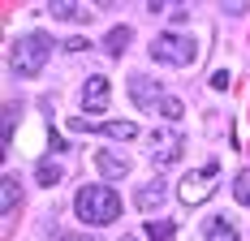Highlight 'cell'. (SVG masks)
Here are the masks:
<instances>
[{"label": "cell", "mask_w": 250, "mask_h": 241, "mask_svg": "<svg viewBox=\"0 0 250 241\" xmlns=\"http://www.w3.org/2000/svg\"><path fill=\"white\" fill-rule=\"evenodd\" d=\"M181 151H186V138H181V129H177V125H164V129H155V134H151V164L168 168V164L181 160Z\"/></svg>", "instance_id": "4"}, {"label": "cell", "mask_w": 250, "mask_h": 241, "mask_svg": "<svg viewBox=\"0 0 250 241\" xmlns=\"http://www.w3.org/2000/svg\"><path fill=\"white\" fill-rule=\"evenodd\" d=\"M151 60L173 65V69H186V65H194V60H199V43H194L190 35L164 30V35H155V39H151Z\"/></svg>", "instance_id": "3"}, {"label": "cell", "mask_w": 250, "mask_h": 241, "mask_svg": "<svg viewBox=\"0 0 250 241\" xmlns=\"http://www.w3.org/2000/svg\"><path fill=\"white\" fill-rule=\"evenodd\" d=\"M108 99H112L108 78H104V73H91V78H86V86H82V108H86V112H104V108H108Z\"/></svg>", "instance_id": "7"}, {"label": "cell", "mask_w": 250, "mask_h": 241, "mask_svg": "<svg viewBox=\"0 0 250 241\" xmlns=\"http://www.w3.org/2000/svg\"><path fill=\"white\" fill-rule=\"evenodd\" d=\"M207 241H237V228L229 220H207Z\"/></svg>", "instance_id": "15"}, {"label": "cell", "mask_w": 250, "mask_h": 241, "mask_svg": "<svg viewBox=\"0 0 250 241\" xmlns=\"http://www.w3.org/2000/svg\"><path fill=\"white\" fill-rule=\"evenodd\" d=\"M18 177H4L0 181V207H4V216H13V207H18Z\"/></svg>", "instance_id": "14"}, {"label": "cell", "mask_w": 250, "mask_h": 241, "mask_svg": "<svg viewBox=\"0 0 250 241\" xmlns=\"http://www.w3.org/2000/svg\"><path fill=\"white\" fill-rule=\"evenodd\" d=\"M164 181H147V185H143V190L134 194V202H138V207H143V211H155V207H160V202H164Z\"/></svg>", "instance_id": "10"}, {"label": "cell", "mask_w": 250, "mask_h": 241, "mask_svg": "<svg viewBox=\"0 0 250 241\" xmlns=\"http://www.w3.org/2000/svg\"><path fill=\"white\" fill-rule=\"evenodd\" d=\"M211 86L225 91V86H229V69H216V73H211Z\"/></svg>", "instance_id": "19"}, {"label": "cell", "mask_w": 250, "mask_h": 241, "mask_svg": "<svg viewBox=\"0 0 250 241\" xmlns=\"http://www.w3.org/2000/svg\"><path fill=\"white\" fill-rule=\"evenodd\" d=\"M233 198H237V202H250V168L237 172V181H233Z\"/></svg>", "instance_id": "17"}, {"label": "cell", "mask_w": 250, "mask_h": 241, "mask_svg": "<svg viewBox=\"0 0 250 241\" xmlns=\"http://www.w3.org/2000/svg\"><path fill=\"white\" fill-rule=\"evenodd\" d=\"M129 43H134V30H129V26H112V30H108V39H104V48L112 52V56H121Z\"/></svg>", "instance_id": "12"}, {"label": "cell", "mask_w": 250, "mask_h": 241, "mask_svg": "<svg viewBox=\"0 0 250 241\" xmlns=\"http://www.w3.org/2000/svg\"><path fill=\"white\" fill-rule=\"evenodd\" d=\"M216 168H220V164H216V160H207L203 172H190V177L181 181V190H177V194H181V202H186V207H199V202H207V198L216 194V185H211Z\"/></svg>", "instance_id": "6"}, {"label": "cell", "mask_w": 250, "mask_h": 241, "mask_svg": "<svg viewBox=\"0 0 250 241\" xmlns=\"http://www.w3.org/2000/svg\"><path fill=\"white\" fill-rule=\"evenodd\" d=\"M129 99H134L143 112H160V117H164V108H168L173 95H164L160 82H151L147 73H134V78H129Z\"/></svg>", "instance_id": "5"}, {"label": "cell", "mask_w": 250, "mask_h": 241, "mask_svg": "<svg viewBox=\"0 0 250 241\" xmlns=\"http://www.w3.org/2000/svg\"><path fill=\"white\" fill-rule=\"evenodd\" d=\"M48 56H52V39L43 35V30H30V35H22V39L13 43L9 65H13L18 78H35V73L48 65Z\"/></svg>", "instance_id": "2"}, {"label": "cell", "mask_w": 250, "mask_h": 241, "mask_svg": "<svg viewBox=\"0 0 250 241\" xmlns=\"http://www.w3.org/2000/svg\"><path fill=\"white\" fill-rule=\"evenodd\" d=\"M177 228H173V220H147V237L151 241H168Z\"/></svg>", "instance_id": "16"}, {"label": "cell", "mask_w": 250, "mask_h": 241, "mask_svg": "<svg viewBox=\"0 0 250 241\" xmlns=\"http://www.w3.org/2000/svg\"><path fill=\"white\" fill-rule=\"evenodd\" d=\"M121 241H138V237H134V233H121Z\"/></svg>", "instance_id": "20"}, {"label": "cell", "mask_w": 250, "mask_h": 241, "mask_svg": "<svg viewBox=\"0 0 250 241\" xmlns=\"http://www.w3.org/2000/svg\"><path fill=\"white\" fill-rule=\"evenodd\" d=\"M95 168H100L108 181H121V177H129V155H117V151H95Z\"/></svg>", "instance_id": "8"}, {"label": "cell", "mask_w": 250, "mask_h": 241, "mask_svg": "<svg viewBox=\"0 0 250 241\" xmlns=\"http://www.w3.org/2000/svg\"><path fill=\"white\" fill-rule=\"evenodd\" d=\"M0 146H4V151L13 146V108H4V134H0Z\"/></svg>", "instance_id": "18"}, {"label": "cell", "mask_w": 250, "mask_h": 241, "mask_svg": "<svg viewBox=\"0 0 250 241\" xmlns=\"http://www.w3.org/2000/svg\"><path fill=\"white\" fill-rule=\"evenodd\" d=\"M35 177H39V185H48V190H52V185L65 177V168H61L56 160H39V164H35Z\"/></svg>", "instance_id": "13"}, {"label": "cell", "mask_w": 250, "mask_h": 241, "mask_svg": "<svg viewBox=\"0 0 250 241\" xmlns=\"http://www.w3.org/2000/svg\"><path fill=\"white\" fill-rule=\"evenodd\" d=\"M61 241H91V237H61Z\"/></svg>", "instance_id": "21"}, {"label": "cell", "mask_w": 250, "mask_h": 241, "mask_svg": "<svg viewBox=\"0 0 250 241\" xmlns=\"http://www.w3.org/2000/svg\"><path fill=\"white\" fill-rule=\"evenodd\" d=\"M100 134H104V138H112V142H129V138L138 134V125H134V120H104Z\"/></svg>", "instance_id": "11"}, {"label": "cell", "mask_w": 250, "mask_h": 241, "mask_svg": "<svg viewBox=\"0 0 250 241\" xmlns=\"http://www.w3.org/2000/svg\"><path fill=\"white\" fill-rule=\"evenodd\" d=\"M74 211H78V220L104 228V224H112V220L121 216V194L112 190V185H82L78 198H74Z\"/></svg>", "instance_id": "1"}, {"label": "cell", "mask_w": 250, "mask_h": 241, "mask_svg": "<svg viewBox=\"0 0 250 241\" xmlns=\"http://www.w3.org/2000/svg\"><path fill=\"white\" fill-rule=\"evenodd\" d=\"M48 13L56 18V22H91V18H95V13H91L86 4H74V0H56Z\"/></svg>", "instance_id": "9"}]
</instances>
